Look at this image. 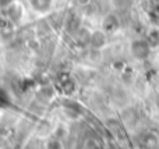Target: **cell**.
<instances>
[{"mask_svg": "<svg viewBox=\"0 0 159 149\" xmlns=\"http://www.w3.org/2000/svg\"><path fill=\"white\" fill-rule=\"evenodd\" d=\"M131 53L134 57L140 59H147L149 55V45L145 41H134L131 43Z\"/></svg>", "mask_w": 159, "mask_h": 149, "instance_id": "6da1fadb", "label": "cell"}, {"mask_svg": "<svg viewBox=\"0 0 159 149\" xmlns=\"http://www.w3.org/2000/svg\"><path fill=\"white\" fill-rule=\"evenodd\" d=\"M6 13H7V17L10 21L13 22H18L22 18V14H24V10H22V6L17 4L16 2L13 4H10L7 8H6Z\"/></svg>", "mask_w": 159, "mask_h": 149, "instance_id": "7a4b0ae2", "label": "cell"}, {"mask_svg": "<svg viewBox=\"0 0 159 149\" xmlns=\"http://www.w3.org/2000/svg\"><path fill=\"white\" fill-rule=\"evenodd\" d=\"M89 42H91V45H92V47L101 49V47H103L105 43H106V35H105L103 31H95V32L91 33Z\"/></svg>", "mask_w": 159, "mask_h": 149, "instance_id": "3957f363", "label": "cell"}, {"mask_svg": "<svg viewBox=\"0 0 159 149\" xmlns=\"http://www.w3.org/2000/svg\"><path fill=\"white\" fill-rule=\"evenodd\" d=\"M53 0H30V4L36 13H46L52 7Z\"/></svg>", "mask_w": 159, "mask_h": 149, "instance_id": "277c9868", "label": "cell"}, {"mask_svg": "<svg viewBox=\"0 0 159 149\" xmlns=\"http://www.w3.org/2000/svg\"><path fill=\"white\" fill-rule=\"evenodd\" d=\"M117 27H119V21H117V18H116V15H113V14H109V15L103 20V29L106 31V32H113Z\"/></svg>", "mask_w": 159, "mask_h": 149, "instance_id": "5b68a950", "label": "cell"}, {"mask_svg": "<svg viewBox=\"0 0 159 149\" xmlns=\"http://www.w3.org/2000/svg\"><path fill=\"white\" fill-rule=\"evenodd\" d=\"M48 149H61V145L59 141H50L48 144Z\"/></svg>", "mask_w": 159, "mask_h": 149, "instance_id": "8992f818", "label": "cell"}, {"mask_svg": "<svg viewBox=\"0 0 159 149\" xmlns=\"http://www.w3.org/2000/svg\"><path fill=\"white\" fill-rule=\"evenodd\" d=\"M16 2V0H0V8H7L10 4H13V3Z\"/></svg>", "mask_w": 159, "mask_h": 149, "instance_id": "52a82bcc", "label": "cell"}, {"mask_svg": "<svg viewBox=\"0 0 159 149\" xmlns=\"http://www.w3.org/2000/svg\"><path fill=\"white\" fill-rule=\"evenodd\" d=\"M157 106H158V109H159V96H158V99H157Z\"/></svg>", "mask_w": 159, "mask_h": 149, "instance_id": "ba28073f", "label": "cell"}]
</instances>
